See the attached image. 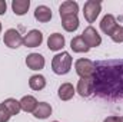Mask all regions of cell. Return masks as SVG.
<instances>
[{
  "label": "cell",
  "mask_w": 123,
  "mask_h": 122,
  "mask_svg": "<svg viewBox=\"0 0 123 122\" xmlns=\"http://www.w3.org/2000/svg\"><path fill=\"white\" fill-rule=\"evenodd\" d=\"M42 42H43V33L36 29L30 30L23 36V45L26 47H37L42 45Z\"/></svg>",
  "instance_id": "8"
},
{
  "label": "cell",
  "mask_w": 123,
  "mask_h": 122,
  "mask_svg": "<svg viewBox=\"0 0 123 122\" xmlns=\"http://www.w3.org/2000/svg\"><path fill=\"white\" fill-rule=\"evenodd\" d=\"M77 12H79V4L77 1H73V0L63 1L59 7V14L62 19L67 16H77Z\"/></svg>",
  "instance_id": "9"
},
{
  "label": "cell",
  "mask_w": 123,
  "mask_h": 122,
  "mask_svg": "<svg viewBox=\"0 0 123 122\" xmlns=\"http://www.w3.org/2000/svg\"><path fill=\"white\" fill-rule=\"evenodd\" d=\"M72 56L69 52H62L57 53L53 59H52V70L56 73V75H66L70 72V68H72Z\"/></svg>",
  "instance_id": "2"
},
{
  "label": "cell",
  "mask_w": 123,
  "mask_h": 122,
  "mask_svg": "<svg viewBox=\"0 0 123 122\" xmlns=\"http://www.w3.org/2000/svg\"><path fill=\"white\" fill-rule=\"evenodd\" d=\"M103 122H122V116H116V115H110L107 116Z\"/></svg>",
  "instance_id": "24"
},
{
  "label": "cell",
  "mask_w": 123,
  "mask_h": 122,
  "mask_svg": "<svg viewBox=\"0 0 123 122\" xmlns=\"http://www.w3.org/2000/svg\"><path fill=\"white\" fill-rule=\"evenodd\" d=\"M80 36L83 37V40L86 42V45H87L89 47H97V46H100V43H102V37H100L99 32L96 30L93 26H87Z\"/></svg>",
  "instance_id": "6"
},
{
  "label": "cell",
  "mask_w": 123,
  "mask_h": 122,
  "mask_svg": "<svg viewBox=\"0 0 123 122\" xmlns=\"http://www.w3.org/2000/svg\"><path fill=\"white\" fill-rule=\"evenodd\" d=\"M29 86L33 91H42L46 88V78L43 75H33L29 79Z\"/></svg>",
  "instance_id": "20"
},
{
  "label": "cell",
  "mask_w": 123,
  "mask_h": 122,
  "mask_svg": "<svg viewBox=\"0 0 123 122\" xmlns=\"http://www.w3.org/2000/svg\"><path fill=\"white\" fill-rule=\"evenodd\" d=\"M0 33H1V22H0Z\"/></svg>",
  "instance_id": "26"
},
{
  "label": "cell",
  "mask_w": 123,
  "mask_h": 122,
  "mask_svg": "<svg viewBox=\"0 0 123 122\" xmlns=\"http://www.w3.org/2000/svg\"><path fill=\"white\" fill-rule=\"evenodd\" d=\"M74 69L80 78H93L96 72L94 62H92L90 59H77L74 63Z\"/></svg>",
  "instance_id": "4"
},
{
  "label": "cell",
  "mask_w": 123,
  "mask_h": 122,
  "mask_svg": "<svg viewBox=\"0 0 123 122\" xmlns=\"http://www.w3.org/2000/svg\"><path fill=\"white\" fill-rule=\"evenodd\" d=\"M52 111L53 109H52L50 103H47V102H39L37 106H36V109H34V112H33V116L37 118V119H46V118H49L52 115Z\"/></svg>",
  "instance_id": "13"
},
{
  "label": "cell",
  "mask_w": 123,
  "mask_h": 122,
  "mask_svg": "<svg viewBox=\"0 0 123 122\" xmlns=\"http://www.w3.org/2000/svg\"><path fill=\"white\" fill-rule=\"evenodd\" d=\"M96 72L93 75L94 92L116 98L123 95V59L119 61H102L96 62Z\"/></svg>",
  "instance_id": "1"
},
{
  "label": "cell",
  "mask_w": 123,
  "mask_h": 122,
  "mask_svg": "<svg viewBox=\"0 0 123 122\" xmlns=\"http://www.w3.org/2000/svg\"><path fill=\"white\" fill-rule=\"evenodd\" d=\"M29 7H30V0H13L12 1V10L17 16L26 14Z\"/></svg>",
  "instance_id": "18"
},
{
  "label": "cell",
  "mask_w": 123,
  "mask_h": 122,
  "mask_svg": "<svg viewBox=\"0 0 123 122\" xmlns=\"http://www.w3.org/2000/svg\"><path fill=\"white\" fill-rule=\"evenodd\" d=\"M64 43H66L64 36L60 34V33H53V34H50L49 39H47V47H49L50 50H53V52L62 50V49L64 47Z\"/></svg>",
  "instance_id": "12"
},
{
  "label": "cell",
  "mask_w": 123,
  "mask_h": 122,
  "mask_svg": "<svg viewBox=\"0 0 123 122\" xmlns=\"http://www.w3.org/2000/svg\"><path fill=\"white\" fill-rule=\"evenodd\" d=\"M3 42L7 47L10 49H17L19 46L23 45V36L16 29H7L3 34Z\"/></svg>",
  "instance_id": "5"
},
{
  "label": "cell",
  "mask_w": 123,
  "mask_h": 122,
  "mask_svg": "<svg viewBox=\"0 0 123 122\" xmlns=\"http://www.w3.org/2000/svg\"><path fill=\"white\" fill-rule=\"evenodd\" d=\"M34 19L40 23H47L52 19V10L47 6H37L34 10Z\"/></svg>",
  "instance_id": "15"
},
{
  "label": "cell",
  "mask_w": 123,
  "mask_h": 122,
  "mask_svg": "<svg viewBox=\"0 0 123 122\" xmlns=\"http://www.w3.org/2000/svg\"><path fill=\"white\" fill-rule=\"evenodd\" d=\"M10 118H12L10 112L7 111V108H6L4 103L1 102V103H0V122H9Z\"/></svg>",
  "instance_id": "23"
},
{
  "label": "cell",
  "mask_w": 123,
  "mask_h": 122,
  "mask_svg": "<svg viewBox=\"0 0 123 122\" xmlns=\"http://www.w3.org/2000/svg\"><path fill=\"white\" fill-rule=\"evenodd\" d=\"M62 26L66 32H76L79 27V19L77 16H67L62 19Z\"/></svg>",
  "instance_id": "19"
},
{
  "label": "cell",
  "mask_w": 123,
  "mask_h": 122,
  "mask_svg": "<svg viewBox=\"0 0 123 122\" xmlns=\"http://www.w3.org/2000/svg\"><path fill=\"white\" fill-rule=\"evenodd\" d=\"M53 122H59V121H53Z\"/></svg>",
  "instance_id": "27"
},
{
  "label": "cell",
  "mask_w": 123,
  "mask_h": 122,
  "mask_svg": "<svg viewBox=\"0 0 123 122\" xmlns=\"http://www.w3.org/2000/svg\"><path fill=\"white\" fill-rule=\"evenodd\" d=\"M20 108H22V111H25V112H27V114H33L34 112V109H36V106H37V99L34 98V96H31V95H26V96H23L20 101Z\"/></svg>",
  "instance_id": "16"
},
{
  "label": "cell",
  "mask_w": 123,
  "mask_h": 122,
  "mask_svg": "<svg viewBox=\"0 0 123 122\" xmlns=\"http://www.w3.org/2000/svg\"><path fill=\"white\" fill-rule=\"evenodd\" d=\"M6 10H7V3H6V0H0V16L4 14Z\"/></svg>",
  "instance_id": "25"
},
{
  "label": "cell",
  "mask_w": 123,
  "mask_h": 122,
  "mask_svg": "<svg viewBox=\"0 0 123 122\" xmlns=\"http://www.w3.org/2000/svg\"><path fill=\"white\" fill-rule=\"evenodd\" d=\"M44 63H46V61H44V58L40 53H30L26 58V66L29 69H31V70H40V69H43Z\"/></svg>",
  "instance_id": "10"
},
{
  "label": "cell",
  "mask_w": 123,
  "mask_h": 122,
  "mask_svg": "<svg viewBox=\"0 0 123 122\" xmlns=\"http://www.w3.org/2000/svg\"><path fill=\"white\" fill-rule=\"evenodd\" d=\"M76 92H77L82 98H89L93 92H94V82H93V78H80V81L77 82Z\"/></svg>",
  "instance_id": "7"
},
{
  "label": "cell",
  "mask_w": 123,
  "mask_h": 122,
  "mask_svg": "<svg viewBox=\"0 0 123 122\" xmlns=\"http://www.w3.org/2000/svg\"><path fill=\"white\" fill-rule=\"evenodd\" d=\"M110 37H112V40H113L115 43H122L123 42V26L117 25L116 29L113 30V33L110 34Z\"/></svg>",
  "instance_id": "22"
},
{
  "label": "cell",
  "mask_w": 123,
  "mask_h": 122,
  "mask_svg": "<svg viewBox=\"0 0 123 122\" xmlns=\"http://www.w3.org/2000/svg\"><path fill=\"white\" fill-rule=\"evenodd\" d=\"M102 12V3L96 1V0H87L83 6V16L87 20V23H93L96 22L97 16Z\"/></svg>",
  "instance_id": "3"
},
{
  "label": "cell",
  "mask_w": 123,
  "mask_h": 122,
  "mask_svg": "<svg viewBox=\"0 0 123 122\" xmlns=\"http://www.w3.org/2000/svg\"><path fill=\"white\" fill-rule=\"evenodd\" d=\"M70 47L73 52L76 53H87L90 50V47L86 45V42L83 40L82 36H74L72 40H70Z\"/></svg>",
  "instance_id": "17"
},
{
  "label": "cell",
  "mask_w": 123,
  "mask_h": 122,
  "mask_svg": "<svg viewBox=\"0 0 123 122\" xmlns=\"http://www.w3.org/2000/svg\"><path fill=\"white\" fill-rule=\"evenodd\" d=\"M116 26H117V20H116V17L113 14H105L103 16V19L100 22V29L105 34L110 36L113 33V30L116 29Z\"/></svg>",
  "instance_id": "11"
},
{
  "label": "cell",
  "mask_w": 123,
  "mask_h": 122,
  "mask_svg": "<svg viewBox=\"0 0 123 122\" xmlns=\"http://www.w3.org/2000/svg\"><path fill=\"white\" fill-rule=\"evenodd\" d=\"M122 122H123V116H122Z\"/></svg>",
  "instance_id": "28"
},
{
  "label": "cell",
  "mask_w": 123,
  "mask_h": 122,
  "mask_svg": "<svg viewBox=\"0 0 123 122\" xmlns=\"http://www.w3.org/2000/svg\"><path fill=\"white\" fill-rule=\"evenodd\" d=\"M74 93H76V89L69 82L62 83L60 86H59V89H57V96H59V99H62V101H70L74 96Z\"/></svg>",
  "instance_id": "14"
},
{
  "label": "cell",
  "mask_w": 123,
  "mask_h": 122,
  "mask_svg": "<svg viewBox=\"0 0 123 122\" xmlns=\"http://www.w3.org/2000/svg\"><path fill=\"white\" fill-rule=\"evenodd\" d=\"M3 103H4V106L7 108V111L10 112L12 116H13V115H19V112L22 111V108H20V102L16 101V99H13V98H7Z\"/></svg>",
  "instance_id": "21"
}]
</instances>
